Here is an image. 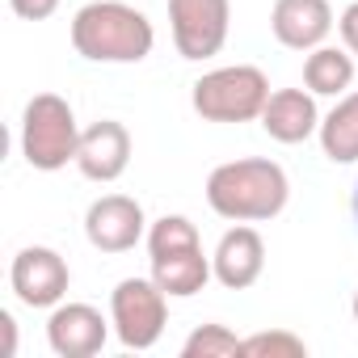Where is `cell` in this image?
Wrapping results in <instances>:
<instances>
[{
  "instance_id": "277c9868",
  "label": "cell",
  "mask_w": 358,
  "mask_h": 358,
  "mask_svg": "<svg viewBox=\"0 0 358 358\" xmlns=\"http://www.w3.org/2000/svg\"><path fill=\"white\" fill-rule=\"evenodd\" d=\"M190 101L207 122H253V118H262V110L270 101V80L253 64L215 68L194 80Z\"/></svg>"
},
{
  "instance_id": "52a82bcc",
  "label": "cell",
  "mask_w": 358,
  "mask_h": 358,
  "mask_svg": "<svg viewBox=\"0 0 358 358\" xmlns=\"http://www.w3.org/2000/svg\"><path fill=\"white\" fill-rule=\"evenodd\" d=\"M9 282H13V295L26 303V308H55L64 303L68 295V262L47 249V245H30L13 257V270H9Z\"/></svg>"
},
{
  "instance_id": "7a4b0ae2",
  "label": "cell",
  "mask_w": 358,
  "mask_h": 358,
  "mask_svg": "<svg viewBox=\"0 0 358 358\" xmlns=\"http://www.w3.org/2000/svg\"><path fill=\"white\" fill-rule=\"evenodd\" d=\"M152 22L122 0H93L72 17V47L89 64H139L152 55Z\"/></svg>"
},
{
  "instance_id": "ffe728a7",
  "label": "cell",
  "mask_w": 358,
  "mask_h": 358,
  "mask_svg": "<svg viewBox=\"0 0 358 358\" xmlns=\"http://www.w3.org/2000/svg\"><path fill=\"white\" fill-rule=\"evenodd\" d=\"M9 9L26 22H47L55 9H59V0H9Z\"/></svg>"
},
{
  "instance_id": "9a60e30c",
  "label": "cell",
  "mask_w": 358,
  "mask_h": 358,
  "mask_svg": "<svg viewBox=\"0 0 358 358\" xmlns=\"http://www.w3.org/2000/svg\"><path fill=\"white\" fill-rule=\"evenodd\" d=\"M320 148L333 164L358 160V93H341V101L320 118Z\"/></svg>"
},
{
  "instance_id": "30bf717a",
  "label": "cell",
  "mask_w": 358,
  "mask_h": 358,
  "mask_svg": "<svg viewBox=\"0 0 358 358\" xmlns=\"http://www.w3.org/2000/svg\"><path fill=\"white\" fill-rule=\"evenodd\" d=\"M131 164V131L118 118H101L80 131L76 148V169L89 182H118Z\"/></svg>"
},
{
  "instance_id": "7c38bea8",
  "label": "cell",
  "mask_w": 358,
  "mask_h": 358,
  "mask_svg": "<svg viewBox=\"0 0 358 358\" xmlns=\"http://www.w3.org/2000/svg\"><path fill=\"white\" fill-rule=\"evenodd\" d=\"M211 266H215V278H220L228 291L253 287V282L262 278V270H266V241H262V232L249 228V224L228 228V232L220 236V245H215Z\"/></svg>"
},
{
  "instance_id": "8fae6325",
  "label": "cell",
  "mask_w": 358,
  "mask_h": 358,
  "mask_svg": "<svg viewBox=\"0 0 358 358\" xmlns=\"http://www.w3.org/2000/svg\"><path fill=\"white\" fill-rule=\"evenodd\" d=\"M270 30L291 51H316L333 34V9L329 0H274Z\"/></svg>"
},
{
  "instance_id": "e0dca14e",
  "label": "cell",
  "mask_w": 358,
  "mask_h": 358,
  "mask_svg": "<svg viewBox=\"0 0 358 358\" xmlns=\"http://www.w3.org/2000/svg\"><path fill=\"white\" fill-rule=\"evenodd\" d=\"M241 341L245 337H236L228 324H203V329H194L186 337L182 358H236L241 354Z\"/></svg>"
},
{
  "instance_id": "44dd1931",
  "label": "cell",
  "mask_w": 358,
  "mask_h": 358,
  "mask_svg": "<svg viewBox=\"0 0 358 358\" xmlns=\"http://www.w3.org/2000/svg\"><path fill=\"white\" fill-rule=\"evenodd\" d=\"M337 30H341V43H345V51H350V55H358V0H354V5L341 13Z\"/></svg>"
},
{
  "instance_id": "2e32d148",
  "label": "cell",
  "mask_w": 358,
  "mask_h": 358,
  "mask_svg": "<svg viewBox=\"0 0 358 358\" xmlns=\"http://www.w3.org/2000/svg\"><path fill=\"white\" fill-rule=\"evenodd\" d=\"M303 85L316 97H341L354 85V55L341 47H316L303 59Z\"/></svg>"
},
{
  "instance_id": "ba28073f",
  "label": "cell",
  "mask_w": 358,
  "mask_h": 358,
  "mask_svg": "<svg viewBox=\"0 0 358 358\" xmlns=\"http://www.w3.org/2000/svg\"><path fill=\"white\" fill-rule=\"evenodd\" d=\"M143 207L131 194H101L89 211H85V236L93 249L101 253H127L143 241Z\"/></svg>"
},
{
  "instance_id": "cb8c5ba5",
  "label": "cell",
  "mask_w": 358,
  "mask_h": 358,
  "mask_svg": "<svg viewBox=\"0 0 358 358\" xmlns=\"http://www.w3.org/2000/svg\"><path fill=\"white\" fill-rule=\"evenodd\" d=\"M350 308H354V324H358V291H354V303Z\"/></svg>"
},
{
  "instance_id": "3957f363",
  "label": "cell",
  "mask_w": 358,
  "mask_h": 358,
  "mask_svg": "<svg viewBox=\"0 0 358 358\" xmlns=\"http://www.w3.org/2000/svg\"><path fill=\"white\" fill-rule=\"evenodd\" d=\"M80 148V122L59 93H34L22 114V156L38 173H55L68 160L76 164Z\"/></svg>"
},
{
  "instance_id": "8992f818",
  "label": "cell",
  "mask_w": 358,
  "mask_h": 358,
  "mask_svg": "<svg viewBox=\"0 0 358 358\" xmlns=\"http://www.w3.org/2000/svg\"><path fill=\"white\" fill-rule=\"evenodd\" d=\"M169 30L182 59H211L232 30V0H169Z\"/></svg>"
},
{
  "instance_id": "5b68a950",
  "label": "cell",
  "mask_w": 358,
  "mask_h": 358,
  "mask_svg": "<svg viewBox=\"0 0 358 358\" xmlns=\"http://www.w3.org/2000/svg\"><path fill=\"white\" fill-rule=\"evenodd\" d=\"M110 320L127 350H152L169 324V295L152 278H122L110 295Z\"/></svg>"
},
{
  "instance_id": "5bb4252c",
  "label": "cell",
  "mask_w": 358,
  "mask_h": 358,
  "mask_svg": "<svg viewBox=\"0 0 358 358\" xmlns=\"http://www.w3.org/2000/svg\"><path fill=\"white\" fill-rule=\"evenodd\" d=\"M211 274H215V266H211V257L203 253V245L152 253V282H156L169 299H190V295H199Z\"/></svg>"
},
{
  "instance_id": "d6986e66",
  "label": "cell",
  "mask_w": 358,
  "mask_h": 358,
  "mask_svg": "<svg viewBox=\"0 0 358 358\" xmlns=\"http://www.w3.org/2000/svg\"><path fill=\"white\" fill-rule=\"evenodd\" d=\"M186 245H203L199 228L186 215H164L148 228V253H169V249H186Z\"/></svg>"
},
{
  "instance_id": "9c48e42d",
  "label": "cell",
  "mask_w": 358,
  "mask_h": 358,
  "mask_svg": "<svg viewBox=\"0 0 358 358\" xmlns=\"http://www.w3.org/2000/svg\"><path fill=\"white\" fill-rule=\"evenodd\" d=\"M110 324L93 303H55L51 320H47V341L59 358H93L101 354Z\"/></svg>"
},
{
  "instance_id": "ac0fdd59",
  "label": "cell",
  "mask_w": 358,
  "mask_h": 358,
  "mask_svg": "<svg viewBox=\"0 0 358 358\" xmlns=\"http://www.w3.org/2000/svg\"><path fill=\"white\" fill-rule=\"evenodd\" d=\"M241 354L245 358H308V345H303V337H295L287 329H270V333L245 337Z\"/></svg>"
},
{
  "instance_id": "4fadbf2b",
  "label": "cell",
  "mask_w": 358,
  "mask_h": 358,
  "mask_svg": "<svg viewBox=\"0 0 358 358\" xmlns=\"http://www.w3.org/2000/svg\"><path fill=\"white\" fill-rule=\"evenodd\" d=\"M262 127L270 139L278 143H303L308 135L320 131V110H316V93L303 89H274L266 110H262Z\"/></svg>"
},
{
  "instance_id": "603a6c76",
  "label": "cell",
  "mask_w": 358,
  "mask_h": 358,
  "mask_svg": "<svg viewBox=\"0 0 358 358\" xmlns=\"http://www.w3.org/2000/svg\"><path fill=\"white\" fill-rule=\"evenodd\" d=\"M354 224H358V182H354Z\"/></svg>"
},
{
  "instance_id": "6da1fadb",
  "label": "cell",
  "mask_w": 358,
  "mask_h": 358,
  "mask_svg": "<svg viewBox=\"0 0 358 358\" xmlns=\"http://www.w3.org/2000/svg\"><path fill=\"white\" fill-rule=\"evenodd\" d=\"M291 199V182L282 164L266 160V156H245V160H228L220 169H211L207 177V203L220 220L232 224H262L282 215Z\"/></svg>"
},
{
  "instance_id": "7402d4cb",
  "label": "cell",
  "mask_w": 358,
  "mask_h": 358,
  "mask_svg": "<svg viewBox=\"0 0 358 358\" xmlns=\"http://www.w3.org/2000/svg\"><path fill=\"white\" fill-rule=\"evenodd\" d=\"M0 333H5V345H0V354L13 358V354H17V320H13L9 312H0Z\"/></svg>"
}]
</instances>
